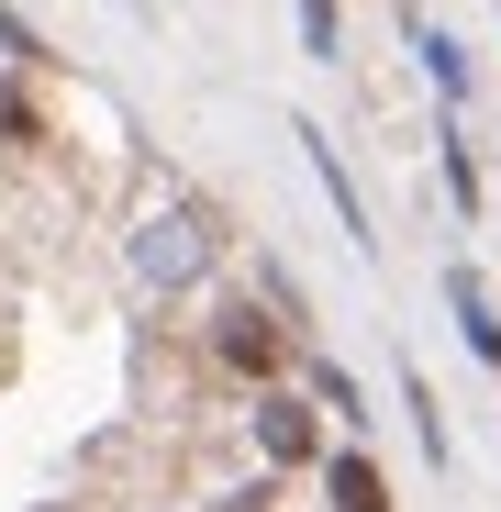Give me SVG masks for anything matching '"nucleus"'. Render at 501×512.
Wrapping results in <instances>:
<instances>
[{"label": "nucleus", "instance_id": "nucleus-12", "mask_svg": "<svg viewBox=\"0 0 501 512\" xmlns=\"http://www.w3.org/2000/svg\"><path fill=\"white\" fill-rule=\"evenodd\" d=\"M123 12H145V0H123Z\"/></svg>", "mask_w": 501, "mask_h": 512}, {"label": "nucleus", "instance_id": "nucleus-4", "mask_svg": "<svg viewBox=\"0 0 501 512\" xmlns=\"http://www.w3.org/2000/svg\"><path fill=\"white\" fill-rule=\"evenodd\" d=\"M290 145L312 156V179H323V201H334V234H346L357 256H379V234H368V201H357V179H346V156H334V134H323V123H290Z\"/></svg>", "mask_w": 501, "mask_h": 512}, {"label": "nucleus", "instance_id": "nucleus-11", "mask_svg": "<svg viewBox=\"0 0 501 512\" xmlns=\"http://www.w3.org/2000/svg\"><path fill=\"white\" fill-rule=\"evenodd\" d=\"M301 45L334 67V56H346V12H334V0H301Z\"/></svg>", "mask_w": 501, "mask_h": 512}, {"label": "nucleus", "instance_id": "nucleus-2", "mask_svg": "<svg viewBox=\"0 0 501 512\" xmlns=\"http://www.w3.org/2000/svg\"><path fill=\"white\" fill-rule=\"evenodd\" d=\"M212 357H223V368H245L257 390H279V368H290V334H279L257 301H223V312H212Z\"/></svg>", "mask_w": 501, "mask_h": 512}, {"label": "nucleus", "instance_id": "nucleus-7", "mask_svg": "<svg viewBox=\"0 0 501 512\" xmlns=\"http://www.w3.org/2000/svg\"><path fill=\"white\" fill-rule=\"evenodd\" d=\"M301 401H312V412H334L346 435H368V390H357V368H334V357H301Z\"/></svg>", "mask_w": 501, "mask_h": 512}, {"label": "nucleus", "instance_id": "nucleus-5", "mask_svg": "<svg viewBox=\"0 0 501 512\" xmlns=\"http://www.w3.org/2000/svg\"><path fill=\"white\" fill-rule=\"evenodd\" d=\"M401 34H412V56H424V78H435V101H446V112H468V101H479V56H468L457 34H435L424 12H401Z\"/></svg>", "mask_w": 501, "mask_h": 512}, {"label": "nucleus", "instance_id": "nucleus-8", "mask_svg": "<svg viewBox=\"0 0 501 512\" xmlns=\"http://www.w3.org/2000/svg\"><path fill=\"white\" fill-rule=\"evenodd\" d=\"M323 501H334V512H390V479L368 468V446H346V457H323Z\"/></svg>", "mask_w": 501, "mask_h": 512}, {"label": "nucleus", "instance_id": "nucleus-9", "mask_svg": "<svg viewBox=\"0 0 501 512\" xmlns=\"http://www.w3.org/2000/svg\"><path fill=\"white\" fill-rule=\"evenodd\" d=\"M435 167H446V201H457V223H479V156H468V134H457V112L435 123Z\"/></svg>", "mask_w": 501, "mask_h": 512}, {"label": "nucleus", "instance_id": "nucleus-3", "mask_svg": "<svg viewBox=\"0 0 501 512\" xmlns=\"http://www.w3.org/2000/svg\"><path fill=\"white\" fill-rule=\"evenodd\" d=\"M257 446L268 468H323V412L301 390H257Z\"/></svg>", "mask_w": 501, "mask_h": 512}, {"label": "nucleus", "instance_id": "nucleus-10", "mask_svg": "<svg viewBox=\"0 0 501 512\" xmlns=\"http://www.w3.org/2000/svg\"><path fill=\"white\" fill-rule=\"evenodd\" d=\"M401 412H412V435H424V468H446V457H457V435H446V412H435L424 368H401Z\"/></svg>", "mask_w": 501, "mask_h": 512}, {"label": "nucleus", "instance_id": "nucleus-6", "mask_svg": "<svg viewBox=\"0 0 501 512\" xmlns=\"http://www.w3.org/2000/svg\"><path fill=\"white\" fill-rule=\"evenodd\" d=\"M446 312H457V334H468V357L501 379V301L479 290V268H468V256H457V268H446Z\"/></svg>", "mask_w": 501, "mask_h": 512}, {"label": "nucleus", "instance_id": "nucleus-1", "mask_svg": "<svg viewBox=\"0 0 501 512\" xmlns=\"http://www.w3.org/2000/svg\"><path fill=\"white\" fill-rule=\"evenodd\" d=\"M123 256H134V279H145L156 301H167V290H201V279H212V223H201L190 201H179V212H145Z\"/></svg>", "mask_w": 501, "mask_h": 512}]
</instances>
